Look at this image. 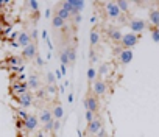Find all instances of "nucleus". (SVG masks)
<instances>
[{
	"label": "nucleus",
	"mask_w": 159,
	"mask_h": 137,
	"mask_svg": "<svg viewBox=\"0 0 159 137\" xmlns=\"http://www.w3.org/2000/svg\"><path fill=\"white\" fill-rule=\"evenodd\" d=\"M95 22H97V17L92 16V17H91V24H95Z\"/></svg>",
	"instance_id": "42"
},
{
	"label": "nucleus",
	"mask_w": 159,
	"mask_h": 137,
	"mask_svg": "<svg viewBox=\"0 0 159 137\" xmlns=\"http://www.w3.org/2000/svg\"><path fill=\"white\" fill-rule=\"evenodd\" d=\"M105 11H106V14H108L109 19H120V16H122V11L119 10V7H117L116 2H106Z\"/></svg>",
	"instance_id": "3"
},
{
	"label": "nucleus",
	"mask_w": 159,
	"mask_h": 137,
	"mask_svg": "<svg viewBox=\"0 0 159 137\" xmlns=\"http://www.w3.org/2000/svg\"><path fill=\"white\" fill-rule=\"evenodd\" d=\"M95 78H97V70L94 67H89L88 68V80L89 81H95Z\"/></svg>",
	"instance_id": "23"
},
{
	"label": "nucleus",
	"mask_w": 159,
	"mask_h": 137,
	"mask_svg": "<svg viewBox=\"0 0 159 137\" xmlns=\"http://www.w3.org/2000/svg\"><path fill=\"white\" fill-rule=\"evenodd\" d=\"M119 61L123 64V65H126V64H129L131 61H133V50H122V53L119 55Z\"/></svg>",
	"instance_id": "12"
},
{
	"label": "nucleus",
	"mask_w": 159,
	"mask_h": 137,
	"mask_svg": "<svg viewBox=\"0 0 159 137\" xmlns=\"http://www.w3.org/2000/svg\"><path fill=\"white\" fill-rule=\"evenodd\" d=\"M84 117H86V122H88V123H91V122L94 120V112H91V111H86Z\"/></svg>",
	"instance_id": "31"
},
{
	"label": "nucleus",
	"mask_w": 159,
	"mask_h": 137,
	"mask_svg": "<svg viewBox=\"0 0 159 137\" xmlns=\"http://www.w3.org/2000/svg\"><path fill=\"white\" fill-rule=\"evenodd\" d=\"M17 114H19V117H20V118H22L24 122H25V120H27V118L30 117V114H27V112H25L24 109H20V111H17Z\"/></svg>",
	"instance_id": "30"
},
{
	"label": "nucleus",
	"mask_w": 159,
	"mask_h": 137,
	"mask_svg": "<svg viewBox=\"0 0 159 137\" xmlns=\"http://www.w3.org/2000/svg\"><path fill=\"white\" fill-rule=\"evenodd\" d=\"M52 120H53V114H52V111L47 109V108H44V109L39 112V122H41L42 125H45V123H48V122H52Z\"/></svg>",
	"instance_id": "13"
},
{
	"label": "nucleus",
	"mask_w": 159,
	"mask_h": 137,
	"mask_svg": "<svg viewBox=\"0 0 159 137\" xmlns=\"http://www.w3.org/2000/svg\"><path fill=\"white\" fill-rule=\"evenodd\" d=\"M151 39L159 44V28H153L151 30Z\"/></svg>",
	"instance_id": "28"
},
{
	"label": "nucleus",
	"mask_w": 159,
	"mask_h": 137,
	"mask_svg": "<svg viewBox=\"0 0 159 137\" xmlns=\"http://www.w3.org/2000/svg\"><path fill=\"white\" fill-rule=\"evenodd\" d=\"M97 137H108V132H106V129H100L98 132H97Z\"/></svg>",
	"instance_id": "34"
},
{
	"label": "nucleus",
	"mask_w": 159,
	"mask_h": 137,
	"mask_svg": "<svg viewBox=\"0 0 159 137\" xmlns=\"http://www.w3.org/2000/svg\"><path fill=\"white\" fill-rule=\"evenodd\" d=\"M59 59H61V64H62V65H67V64H70V62H69V58H67V55H66V51H64V50L61 51V55H59Z\"/></svg>",
	"instance_id": "27"
},
{
	"label": "nucleus",
	"mask_w": 159,
	"mask_h": 137,
	"mask_svg": "<svg viewBox=\"0 0 159 137\" xmlns=\"http://www.w3.org/2000/svg\"><path fill=\"white\" fill-rule=\"evenodd\" d=\"M89 42H91V48L95 47V45H98V42H100V33H98L97 30H92V31H91V34H89Z\"/></svg>",
	"instance_id": "17"
},
{
	"label": "nucleus",
	"mask_w": 159,
	"mask_h": 137,
	"mask_svg": "<svg viewBox=\"0 0 159 137\" xmlns=\"http://www.w3.org/2000/svg\"><path fill=\"white\" fill-rule=\"evenodd\" d=\"M108 36H109L111 41H114V42H120L122 38H123V33H122L119 28H111V30L108 31Z\"/></svg>",
	"instance_id": "15"
},
{
	"label": "nucleus",
	"mask_w": 159,
	"mask_h": 137,
	"mask_svg": "<svg viewBox=\"0 0 159 137\" xmlns=\"http://www.w3.org/2000/svg\"><path fill=\"white\" fill-rule=\"evenodd\" d=\"M64 51H66V55H67V58H69V62H70V64H72V62H75V59H76L75 47H67Z\"/></svg>",
	"instance_id": "20"
},
{
	"label": "nucleus",
	"mask_w": 159,
	"mask_h": 137,
	"mask_svg": "<svg viewBox=\"0 0 159 137\" xmlns=\"http://www.w3.org/2000/svg\"><path fill=\"white\" fill-rule=\"evenodd\" d=\"M38 34H39V33H38V30H36V28H33V30H31V33H30L31 41H36V39H38Z\"/></svg>",
	"instance_id": "33"
},
{
	"label": "nucleus",
	"mask_w": 159,
	"mask_h": 137,
	"mask_svg": "<svg viewBox=\"0 0 159 137\" xmlns=\"http://www.w3.org/2000/svg\"><path fill=\"white\" fill-rule=\"evenodd\" d=\"M33 41H31V38H30V33H27V31H20L19 34H17V45H20V47H27V45H30Z\"/></svg>",
	"instance_id": "8"
},
{
	"label": "nucleus",
	"mask_w": 159,
	"mask_h": 137,
	"mask_svg": "<svg viewBox=\"0 0 159 137\" xmlns=\"http://www.w3.org/2000/svg\"><path fill=\"white\" fill-rule=\"evenodd\" d=\"M59 128H61V122H59V120H55V125H53V132H56Z\"/></svg>",
	"instance_id": "35"
},
{
	"label": "nucleus",
	"mask_w": 159,
	"mask_h": 137,
	"mask_svg": "<svg viewBox=\"0 0 159 137\" xmlns=\"http://www.w3.org/2000/svg\"><path fill=\"white\" fill-rule=\"evenodd\" d=\"M148 19H150V24L153 25V28H159V10H157V8L150 10Z\"/></svg>",
	"instance_id": "11"
},
{
	"label": "nucleus",
	"mask_w": 159,
	"mask_h": 137,
	"mask_svg": "<svg viewBox=\"0 0 159 137\" xmlns=\"http://www.w3.org/2000/svg\"><path fill=\"white\" fill-rule=\"evenodd\" d=\"M128 25H129L131 33H134V34L142 33V31L147 28V24H145V20H142V19H133V20H129Z\"/></svg>",
	"instance_id": "4"
},
{
	"label": "nucleus",
	"mask_w": 159,
	"mask_h": 137,
	"mask_svg": "<svg viewBox=\"0 0 159 137\" xmlns=\"http://www.w3.org/2000/svg\"><path fill=\"white\" fill-rule=\"evenodd\" d=\"M22 56L25 59H34L38 56V45L34 42H31L30 45H27L25 48H22Z\"/></svg>",
	"instance_id": "5"
},
{
	"label": "nucleus",
	"mask_w": 159,
	"mask_h": 137,
	"mask_svg": "<svg viewBox=\"0 0 159 137\" xmlns=\"http://www.w3.org/2000/svg\"><path fill=\"white\" fill-rule=\"evenodd\" d=\"M137 42H139V36L134 34V33H126V34H123V38H122V41H120L122 48H125V50H131L133 47L137 45Z\"/></svg>",
	"instance_id": "2"
},
{
	"label": "nucleus",
	"mask_w": 159,
	"mask_h": 137,
	"mask_svg": "<svg viewBox=\"0 0 159 137\" xmlns=\"http://www.w3.org/2000/svg\"><path fill=\"white\" fill-rule=\"evenodd\" d=\"M39 78H38V75H31L30 78H28V83H27V87L28 89H31V91H38L39 89Z\"/></svg>",
	"instance_id": "16"
},
{
	"label": "nucleus",
	"mask_w": 159,
	"mask_h": 137,
	"mask_svg": "<svg viewBox=\"0 0 159 137\" xmlns=\"http://www.w3.org/2000/svg\"><path fill=\"white\" fill-rule=\"evenodd\" d=\"M84 2L83 0H66V2H62L61 3V7L62 8H66L72 16H76V14H80L83 10H84Z\"/></svg>",
	"instance_id": "1"
},
{
	"label": "nucleus",
	"mask_w": 159,
	"mask_h": 137,
	"mask_svg": "<svg viewBox=\"0 0 159 137\" xmlns=\"http://www.w3.org/2000/svg\"><path fill=\"white\" fill-rule=\"evenodd\" d=\"M38 137H44V134H42V132H41V134H38Z\"/></svg>",
	"instance_id": "43"
},
{
	"label": "nucleus",
	"mask_w": 159,
	"mask_h": 137,
	"mask_svg": "<svg viewBox=\"0 0 159 137\" xmlns=\"http://www.w3.org/2000/svg\"><path fill=\"white\" fill-rule=\"evenodd\" d=\"M73 17H75V24H81V20H83L81 14H76V16H73Z\"/></svg>",
	"instance_id": "37"
},
{
	"label": "nucleus",
	"mask_w": 159,
	"mask_h": 137,
	"mask_svg": "<svg viewBox=\"0 0 159 137\" xmlns=\"http://www.w3.org/2000/svg\"><path fill=\"white\" fill-rule=\"evenodd\" d=\"M55 14H56L58 17H61L64 22H66V20H69V19L72 17V14H70V13L66 10V8H62V7H59V8L56 10V13H55Z\"/></svg>",
	"instance_id": "18"
},
{
	"label": "nucleus",
	"mask_w": 159,
	"mask_h": 137,
	"mask_svg": "<svg viewBox=\"0 0 159 137\" xmlns=\"http://www.w3.org/2000/svg\"><path fill=\"white\" fill-rule=\"evenodd\" d=\"M52 114H53V120H61V118H62V115H64L62 106H61V104H55V108H53Z\"/></svg>",
	"instance_id": "19"
},
{
	"label": "nucleus",
	"mask_w": 159,
	"mask_h": 137,
	"mask_svg": "<svg viewBox=\"0 0 159 137\" xmlns=\"http://www.w3.org/2000/svg\"><path fill=\"white\" fill-rule=\"evenodd\" d=\"M100 129H102V122H100L98 118H94L91 123H88L86 132H88V134H91V135H94V134H97Z\"/></svg>",
	"instance_id": "10"
},
{
	"label": "nucleus",
	"mask_w": 159,
	"mask_h": 137,
	"mask_svg": "<svg viewBox=\"0 0 159 137\" xmlns=\"http://www.w3.org/2000/svg\"><path fill=\"white\" fill-rule=\"evenodd\" d=\"M84 108H86V111H91L94 114L98 111V100L95 98V95H88L84 98Z\"/></svg>",
	"instance_id": "6"
},
{
	"label": "nucleus",
	"mask_w": 159,
	"mask_h": 137,
	"mask_svg": "<svg viewBox=\"0 0 159 137\" xmlns=\"http://www.w3.org/2000/svg\"><path fill=\"white\" fill-rule=\"evenodd\" d=\"M52 16V10L48 8V10H45V17H50Z\"/></svg>",
	"instance_id": "40"
},
{
	"label": "nucleus",
	"mask_w": 159,
	"mask_h": 137,
	"mask_svg": "<svg viewBox=\"0 0 159 137\" xmlns=\"http://www.w3.org/2000/svg\"><path fill=\"white\" fill-rule=\"evenodd\" d=\"M61 73H67V70H66V65H61Z\"/></svg>",
	"instance_id": "41"
},
{
	"label": "nucleus",
	"mask_w": 159,
	"mask_h": 137,
	"mask_svg": "<svg viewBox=\"0 0 159 137\" xmlns=\"http://www.w3.org/2000/svg\"><path fill=\"white\" fill-rule=\"evenodd\" d=\"M108 72H109V64H102L100 68L97 70L98 75H108Z\"/></svg>",
	"instance_id": "24"
},
{
	"label": "nucleus",
	"mask_w": 159,
	"mask_h": 137,
	"mask_svg": "<svg viewBox=\"0 0 159 137\" xmlns=\"http://www.w3.org/2000/svg\"><path fill=\"white\" fill-rule=\"evenodd\" d=\"M17 101L20 103L22 108H30L33 104V97H31V94H24L17 98Z\"/></svg>",
	"instance_id": "14"
},
{
	"label": "nucleus",
	"mask_w": 159,
	"mask_h": 137,
	"mask_svg": "<svg viewBox=\"0 0 159 137\" xmlns=\"http://www.w3.org/2000/svg\"><path fill=\"white\" fill-rule=\"evenodd\" d=\"M38 125H39V118L36 117V115H30L25 122H24V126H25V129H28L30 132H33L36 128H38Z\"/></svg>",
	"instance_id": "9"
},
{
	"label": "nucleus",
	"mask_w": 159,
	"mask_h": 137,
	"mask_svg": "<svg viewBox=\"0 0 159 137\" xmlns=\"http://www.w3.org/2000/svg\"><path fill=\"white\" fill-rule=\"evenodd\" d=\"M53 125H55V120L45 123V125H44V131H45V132H53Z\"/></svg>",
	"instance_id": "29"
},
{
	"label": "nucleus",
	"mask_w": 159,
	"mask_h": 137,
	"mask_svg": "<svg viewBox=\"0 0 159 137\" xmlns=\"http://www.w3.org/2000/svg\"><path fill=\"white\" fill-rule=\"evenodd\" d=\"M117 7H119V10L122 11V13H128V10H129V3L128 2H125V0H117Z\"/></svg>",
	"instance_id": "22"
},
{
	"label": "nucleus",
	"mask_w": 159,
	"mask_h": 137,
	"mask_svg": "<svg viewBox=\"0 0 159 137\" xmlns=\"http://www.w3.org/2000/svg\"><path fill=\"white\" fill-rule=\"evenodd\" d=\"M89 58H91V64H94V62H97V55H95V51L91 48V53H89Z\"/></svg>",
	"instance_id": "32"
},
{
	"label": "nucleus",
	"mask_w": 159,
	"mask_h": 137,
	"mask_svg": "<svg viewBox=\"0 0 159 137\" xmlns=\"http://www.w3.org/2000/svg\"><path fill=\"white\" fill-rule=\"evenodd\" d=\"M34 59H36V64H38V65H39V67H41V65H44V59H42V58H41V56H36V58H34Z\"/></svg>",
	"instance_id": "36"
},
{
	"label": "nucleus",
	"mask_w": 159,
	"mask_h": 137,
	"mask_svg": "<svg viewBox=\"0 0 159 137\" xmlns=\"http://www.w3.org/2000/svg\"><path fill=\"white\" fill-rule=\"evenodd\" d=\"M28 7L31 8V13H34V14H38V13H39V3H38V2H34V0H31V2L28 3Z\"/></svg>",
	"instance_id": "25"
},
{
	"label": "nucleus",
	"mask_w": 159,
	"mask_h": 137,
	"mask_svg": "<svg viewBox=\"0 0 159 137\" xmlns=\"http://www.w3.org/2000/svg\"><path fill=\"white\" fill-rule=\"evenodd\" d=\"M52 25H53V28L59 30V28H62L66 24H64V20H62L61 17H58V16L55 14V16H53V19H52Z\"/></svg>",
	"instance_id": "21"
},
{
	"label": "nucleus",
	"mask_w": 159,
	"mask_h": 137,
	"mask_svg": "<svg viewBox=\"0 0 159 137\" xmlns=\"http://www.w3.org/2000/svg\"><path fill=\"white\" fill-rule=\"evenodd\" d=\"M47 83H48V86H55V83H56V78H55L53 72H47Z\"/></svg>",
	"instance_id": "26"
},
{
	"label": "nucleus",
	"mask_w": 159,
	"mask_h": 137,
	"mask_svg": "<svg viewBox=\"0 0 159 137\" xmlns=\"http://www.w3.org/2000/svg\"><path fill=\"white\" fill-rule=\"evenodd\" d=\"M47 91H48V94H55L56 92V86H48Z\"/></svg>",
	"instance_id": "38"
},
{
	"label": "nucleus",
	"mask_w": 159,
	"mask_h": 137,
	"mask_svg": "<svg viewBox=\"0 0 159 137\" xmlns=\"http://www.w3.org/2000/svg\"><path fill=\"white\" fill-rule=\"evenodd\" d=\"M92 91H94L95 95H105L108 92V84L105 81H102V80H97L92 84Z\"/></svg>",
	"instance_id": "7"
},
{
	"label": "nucleus",
	"mask_w": 159,
	"mask_h": 137,
	"mask_svg": "<svg viewBox=\"0 0 159 137\" xmlns=\"http://www.w3.org/2000/svg\"><path fill=\"white\" fill-rule=\"evenodd\" d=\"M10 62H11V64H19L20 61H19L17 58H11V59H10Z\"/></svg>",
	"instance_id": "39"
}]
</instances>
